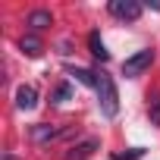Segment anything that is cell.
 Masks as SVG:
<instances>
[{
    "label": "cell",
    "mask_w": 160,
    "mask_h": 160,
    "mask_svg": "<svg viewBox=\"0 0 160 160\" xmlns=\"http://www.w3.org/2000/svg\"><path fill=\"white\" fill-rule=\"evenodd\" d=\"M98 101H101V110L104 116H116L119 113V94H116V85L107 72H98Z\"/></svg>",
    "instance_id": "6da1fadb"
},
{
    "label": "cell",
    "mask_w": 160,
    "mask_h": 160,
    "mask_svg": "<svg viewBox=\"0 0 160 160\" xmlns=\"http://www.w3.org/2000/svg\"><path fill=\"white\" fill-rule=\"evenodd\" d=\"M151 63H154V50H138V53H132L129 60H122V75H126V78H135V75H141Z\"/></svg>",
    "instance_id": "7a4b0ae2"
},
{
    "label": "cell",
    "mask_w": 160,
    "mask_h": 160,
    "mask_svg": "<svg viewBox=\"0 0 160 160\" xmlns=\"http://www.w3.org/2000/svg\"><path fill=\"white\" fill-rule=\"evenodd\" d=\"M107 10H110V16L126 19V22H135L141 16V3H138V0H110Z\"/></svg>",
    "instance_id": "3957f363"
},
{
    "label": "cell",
    "mask_w": 160,
    "mask_h": 160,
    "mask_svg": "<svg viewBox=\"0 0 160 160\" xmlns=\"http://www.w3.org/2000/svg\"><path fill=\"white\" fill-rule=\"evenodd\" d=\"M63 132H66L63 126H47V122H38V126H32V141H35V144H47V141L60 138Z\"/></svg>",
    "instance_id": "277c9868"
},
{
    "label": "cell",
    "mask_w": 160,
    "mask_h": 160,
    "mask_svg": "<svg viewBox=\"0 0 160 160\" xmlns=\"http://www.w3.org/2000/svg\"><path fill=\"white\" fill-rule=\"evenodd\" d=\"M38 104V88L35 85H19L16 88V107L19 110H35Z\"/></svg>",
    "instance_id": "5b68a950"
},
{
    "label": "cell",
    "mask_w": 160,
    "mask_h": 160,
    "mask_svg": "<svg viewBox=\"0 0 160 160\" xmlns=\"http://www.w3.org/2000/svg\"><path fill=\"white\" fill-rule=\"evenodd\" d=\"M98 151V141L94 138H85L82 144H75V148H69V154L63 157V160H88L91 154Z\"/></svg>",
    "instance_id": "8992f818"
},
{
    "label": "cell",
    "mask_w": 160,
    "mask_h": 160,
    "mask_svg": "<svg viewBox=\"0 0 160 160\" xmlns=\"http://www.w3.org/2000/svg\"><path fill=\"white\" fill-rule=\"evenodd\" d=\"M28 25H32V32H44L47 25H53L50 10H32V13H28Z\"/></svg>",
    "instance_id": "52a82bcc"
},
{
    "label": "cell",
    "mask_w": 160,
    "mask_h": 160,
    "mask_svg": "<svg viewBox=\"0 0 160 160\" xmlns=\"http://www.w3.org/2000/svg\"><path fill=\"white\" fill-rule=\"evenodd\" d=\"M88 47H91V57H94V60H101V63H107V60H110V50L104 47L101 32H91V35H88Z\"/></svg>",
    "instance_id": "ba28073f"
},
{
    "label": "cell",
    "mask_w": 160,
    "mask_h": 160,
    "mask_svg": "<svg viewBox=\"0 0 160 160\" xmlns=\"http://www.w3.org/2000/svg\"><path fill=\"white\" fill-rule=\"evenodd\" d=\"M19 50L25 53V57H41V50H44V44L35 38V35H25L22 41H19Z\"/></svg>",
    "instance_id": "9c48e42d"
},
{
    "label": "cell",
    "mask_w": 160,
    "mask_h": 160,
    "mask_svg": "<svg viewBox=\"0 0 160 160\" xmlns=\"http://www.w3.org/2000/svg\"><path fill=\"white\" fill-rule=\"evenodd\" d=\"M69 75H72V78H78L82 85H88V88H94V91H98V72H91V69H69Z\"/></svg>",
    "instance_id": "30bf717a"
},
{
    "label": "cell",
    "mask_w": 160,
    "mask_h": 160,
    "mask_svg": "<svg viewBox=\"0 0 160 160\" xmlns=\"http://www.w3.org/2000/svg\"><path fill=\"white\" fill-rule=\"evenodd\" d=\"M69 98H72V85H69V82H63V85L53 91V101H57V104H66Z\"/></svg>",
    "instance_id": "8fae6325"
},
{
    "label": "cell",
    "mask_w": 160,
    "mask_h": 160,
    "mask_svg": "<svg viewBox=\"0 0 160 160\" xmlns=\"http://www.w3.org/2000/svg\"><path fill=\"white\" fill-rule=\"evenodd\" d=\"M148 113H151V122H154V126H160V94H154V101H151Z\"/></svg>",
    "instance_id": "7c38bea8"
},
{
    "label": "cell",
    "mask_w": 160,
    "mask_h": 160,
    "mask_svg": "<svg viewBox=\"0 0 160 160\" xmlns=\"http://www.w3.org/2000/svg\"><path fill=\"white\" fill-rule=\"evenodd\" d=\"M3 160H13V157H3Z\"/></svg>",
    "instance_id": "4fadbf2b"
}]
</instances>
